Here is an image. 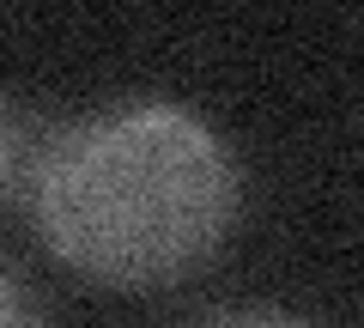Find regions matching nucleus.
<instances>
[{
  "mask_svg": "<svg viewBox=\"0 0 364 328\" xmlns=\"http://www.w3.org/2000/svg\"><path fill=\"white\" fill-rule=\"evenodd\" d=\"M25 207L55 262L97 286L146 292L200 274L225 250L243 176L207 116L128 97L67 116L31 146Z\"/></svg>",
  "mask_w": 364,
  "mask_h": 328,
  "instance_id": "1",
  "label": "nucleus"
},
{
  "mask_svg": "<svg viewBox=\"0 0 364 328\" xmlns=\"http://www.w3.org/2000/svg\"><path fill=\"white\" fill-rule=\"evenodd\" d=\"M25 164H31V134H25V116H18L6 97H0V201L25 189Z\"/></svg>",
  "mask_w": 364,
  "mask_h": 328,
  "instance_id": "2",
  "label": "nucleus"
},
{
  "mask_svg": "<svg viewBox=\"0 0 364 328\" xmlns=\"http://www.w3.org/2000/svg\"><path fill=\"white\" fill-rule=\"evenodd\" d=\"M0 328H49V322H43L37 292H31L6 262H0Z\"/></svg>",
  "mask_w": 364,
  "mask_h": 328,
  "instance_id": "3",
  "label": "nucleus"
},
{
  "mask_svg": "<svg viewBox=\"0 0 364 328\" xmlns=\"http://www.w3.org/2000/svg\"><path fill=\"white\" fill-rule=\"evenodd\" d=\"M188 328H310V322H298L286 310H219V316H200Z\"/></svg>",
  "mask_w": 364,
  "mask_h": 328,
  "instance_id": "4",
  "label": "nucleus"
}]
</instances>
